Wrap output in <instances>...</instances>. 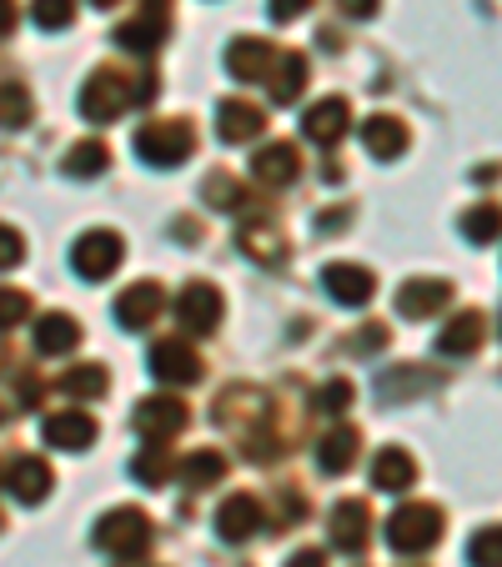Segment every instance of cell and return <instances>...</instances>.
I'll use <instances>...</instances> for the list:
<instances>
[{
	"instance_id": "cell-1",
	"label": "cell",
	"mask_w": 502,
	"mask_h": 567,
	"mask_svg": "<svg viewBox=\"0 0 502 567\" xmlns=\"http://www.w3.org/2000/svg\"><path fill=\"white\" fill-rule=\"evenodd\" d=\"M151 75H136V86H131V75H121V71H91V81L81 86V116L86 121H116L126 106H136V101H146L151 96Z\"/></svg>"
},
{
	"instance_id": "cell-2",
	"label": "cell",
	"mask_w": 502,
	"mask_h": 567,
	"mask_svg": "<svg viewBox=\"0 0 502 567\" xmlns=\"http://www.w3.org/2000/svg\"><path fill=\"white\" fill-rule=\"evenodd\" d=\"M442 527H448V523H442L438 507H428V503H407V507H397V513L387 517V543H392L397 553L417 557V553H428V547H438Z\"/></svg>"
},
{
	"instance_id": "cell-3",
	"label": "cell",
	"mask_w": 502,
	"mask_h": 567,
	"mask_svg": "<svg viewBox=\"0 0 502 567\" xmlns=\"http://www.w3.org/2000/svg\"><path fill=\"white\" fill-rule=\"evenodd\" d=\"M96 547L111 557H141L151 547V517L141 513V507H116V513H106L96 523Z\"/></svg>"
},
{
	"instance_id": "cell-4",
	"label": "cell",
	"mask_w": 502,
	"mask_h": 567,
	"mask_svg": "<svg viewBox=\"0 0 502 567\" xmlns=\"http://www.w3.org/2000/svg\"><path fill=\"white\" fill-rule=\"evenodd\" d=\"M196 146V131L186 121H151L136 131V156L151 166H182Z\"/></svg>"
},
{
	"instance_id": "cell-5",
	"label": "cell",
	"mask_w": 502,
	"mask_h": 567,
	"mask_svg": "<svg viewBox=\"0 0 502 567\" xmlns=\"http://www.w3.org/2000/svg\"><path fill=\"white\" fill-rule=\"evenodd\" d=\"M121 257H126V247H121L116 231H86L71 247V267L81 271L86 281H106L111 271L121 267Z\"/></svg>"
},
{
	"instance_id": "cell-6",
	"label": "cell",
	"mask_w": 502,
	"mask_h": 567,
	"mask_svg": "<svg viewBox=\"0 0 502 567\" xmlns=\"http://www.w3.org/2000/svg\"><path fill=\"white\" fill-rule=\"evenodd\" d=\"M151 377H161V382H172V386H192V382H202V357L182 337H161L151 347Z\"/></svg>"
},
{
	"instance_id": "cell-7",
	"label": "cell",
	"mask_w": 502,
	"mask_h": 567,
	"mask_svg": "<svg viewBox=\"0 0 502 567\" xmlns=\"http://www.w3.org/2000/svg\"><path fill=\"white\" fill-rule=\"evenodd\" d=\"M222 311H226V301L212 281H192V287L182 291V301H176V317L186 321V332H202V337L222 327Z\"/></svg>"
},
{
	"instance_id": "cell-8",
	"label": "cell",
	"mask_w": 502,
	"mask_h": 567,
	"mask_svg": "<svg viewBox=\"0 0 502 567\" xmlns=\"http://www.w3.org/2000/svg\"><path fill=\"white\" fill-rule=\"evenodd\" d=\"M262 131H267V111L252 106V101L232 96L216 106V136L226 141V146H242V141H257Z\"/></svg>"
},
{
	"instance_id": "cell-9",
	"label": "cell",
	"mask_w": 502,
	"mask_h": 567,
	"mask_svg": "<svg viewBox=\"0 0 502 567\" xmlns=\"http://www.w3.org/2000/svg\"><path fill=\"white\" fill-rule=\"evenodd\" d=\"M226 71H232L236 81H272V71H277V51H272L262 35H242V41L226 45Z\"/></svg>"
},
{
	"instance_id": "cell-10",
	"label": "cell",
	"mask_w": 502,
	"mask_h": 567,
	"mask_svg": "<svg viewBox=\"0 0 502 567\" xmlns=\"http://www.w3.org/2000/svg\"><path fill=\"white\" fill-rule=\"evenodd\" d=\"M131 422H136V432L146 442H172L176 432L186 427V408L176 402V396H151V402H141L136 408V417Z\"/></svg>"
},
{
	"instance_id": "cell-11",
	"label": "cell",
	"mask_w": 502,
	"mask_h": 567,
	"mask_svg": "<svg viewBox=\"0 0 502 567\" xmlns=\"http://www.w3.org/2000/svg\"><path fill=\"white\" fill-rule=\"evenodd\" d=\"M448 301H452V287L448 281H432V277H417V281H402V287H397V311H402L407 321L438 317Z\"/></svg>"
},
{
	"instance_id": "cell-12",
	"label": "cell",
	"mask_w": 502,
	"mask_h": 567,
	"mask_svg": "<svg viewBox=\"0 0 502 567\" xmlns=\"http://www.w3.org/2000/svg\"><path fill=\"white\" fill-rule=\"evenodd\" d=\"M347 121H352V106H347L342 96H327V101H317V106H307L301 136L317 141V146H331V141L347 136Z\"/></svg>"
},
{
	"instance_id": "cell-13",
	"label": "cell",
	"mask_w": 502,
	"mask_h": 567,
	"mask_svg": "<svg viewBox=\"0 0 502 567\" xmlns=\"http://www.w3.org/2000/svg\"><path fill=\"white\" fill-rule=\"evenodd\" d=\"M161 307H166V297H161L156 281H136V287H126L116 297V321L126 332H141V327H151L161 317Z\"/></svg>"
},
{
	"instance_id": "cell-14",
	"label": "cell",
	"mask_w": 502,
	"mask_h": 567,
	"mask_svg": "<svg viewBox=\"0 0 502 567\" xmlns=\"http://www.w3.org/2000/svg\"><path fill=\"white\" fill-rule=\"evenodd\" d=\"M252 176H257L262 186H291L301 176V151L291 146V141H272V146L257 151V161H252Z\"/></svg>"
},
{
	"instance_id": "cell-15",
	"label": "cell",
	"mask_w": 502,
	"mask_h": 567,
	"mask_svg": "<svg viewBox=\"0 0 502 567\" xmlns=\"http://www.w3.org/2000/svg\"><path fill=\"white\" fill-rule=\"evenodd\" d=\"M166 21H172V16H166V0H146V11L116 31V45H126V51H136V55L156 51L161 35H166Z\"/></svg>"
},
{
	"instance_id": "cell-16",
	"label": "cell",
	"mask_w": 502,
	"mask_h": 567,
	"mask_svg": "<svg viewBox=\"0 0 502 567\" xmlns=\"http://www.w3.org/2000/svg\"><path fill=\"white\" fill-rule=\"evenodd\" d=\"M321 287H327L331 301H342V307H362V301H372V271L352 267V261H331L321 271Z\"/></svg>"
},
{
	"instance_id": "cell-17",
	"label": "cell",
	"mask_w": 502,
	"mask_h": 567,
	"mask_svg": "<svg viewBox=\"0 0 502 567\" xmlns=\"http://www.w3.org/2000/svg\"><path fill=\"white\" fill-rule=\"evenodd\" d=\"M257 527H262V503L252 493L226 497L222 513H216V537H222V543H246Z\"/></svg>"
},
{
	"instance_id": "cell-18",
	"label": "cell",
	"mask_w": 502,
	"mask_h": 567,
	"mask_svg": "<svg viewBox=\"0 0 502 567\" xmlns=\"http://www.w3.org/2000/svg\"><path fill=\"white\" fill-rule=\"evenodd\" d=\"M327 537H331V547H337V553H362V547H367V507L362 503H337V507H331Z\"/></svg>"
},
{
	"instance_id": "cell-19",
	"label": "cell",
	"mask_w": 502,
	"mask_h": 567,
	"mask_svg": "<svg viewBox=\"0 0 502 567\" xmlns=\"http://www.w3.org/2000/svg\"><path fill=\"white\" fill-rule=\"evenodd\" d=\"M6 487H11L16 503L35 507V503H45V497H51V467H45L41 457H21L11 467V477H6Z\"/></svg>"
},
{
	"instance_id": "cell-20",
	"label": "cell",
	"mask_w": 502,
	"mask_h": 567,
	"mask_svg": "<svg viewBox=\"0 0 502 567\" xmlns=\"http://www.w3.org/2000/svg\"><path fill=\"white\" fill-rule=\"evenodd\" d=\"M45 442L61 452H81L96 442V422L86 412H55V417H45Z\"/></svg>"
},
{
	"instance_id": "cell-21",
	"label": "cell",
	"mask_w": 502,
	"mask_h": 567,
	"mask_svg": "<svg viewBox=\"0 0 502 567\" xmlns=\"http://www.w3.org/2000/svg\"><path fill=\"white\" fill-rule=\"evenodd\" d=\"M362 146L372 161H392L407 151V126L397 116H367L362 121Z\"/></svg>"
},
{
	"instance_id": "cell-22",
	"label": "cell",
	"mask_w": 502,
	"mask_h": 567,
	"mask_svg": "<svg viewBox=\"0 0 502 567\" xmlns=\"http://www.w3.org/2000/svg\"><path fill=\"white\" fill-rule=\"evenodd\" d=\"M412 482H417V462L407 457L402 447L377 452V462H372V487L377 493H407Z\"/></svg>"
},
{
	"instance_id": "cell-23",
	"label": "cell",
	"mask_w": 502,
	"mask_h": 567,
	"mask_svg": "<svg viewBox=\"0 0 502 567\" xmlns=\"http://www.w3.org/2000/svg\"><path fill=\"white\" fill-rule=\"evenodd\" d=\"M482 347V311H458V317L442 327L438 352L442 357H472Z\"/></svg>"
},
{
	"instance_id": "cell-24",
	"label": "cell",
	"mask_w": 502,
	"mask_h": 567,
	"mask_svg": "<svg viewBox=\"0 0 502 567\" xmlns=\"http://www.w3.org/2000/svg\"><path fill=\"white\" fill-rule=\"evenodd\" d=\"M75 342H81V321H71L65 311H51V317L35 321V352H45V357H65Z\"/></svg>"
},
{
	"instance_id": "cell-25",
	"label": "cell",
	"mask_w": 502,
	"mask_h": 567,
	"mask_svg": "<svg viewBox=\"0 0 502 567\" xmlns=\"http://www.w3.org/2000/svg\"><path fill=\"white\" fill-rule=\"evenodd\" d=\"M272 101L277 106H291V101L301 96V86H307V55L301 51H281L277 55V71H272Z\"/></svg>"
},
{
	"instance_id": "cell-26",
	"label": "cell",
	"mask_w": 502,
	"mask_h": 567,
	"mask_svg": "<svg viewBox=\"0 0 502 567\" xmlns=\"http://www.w3.org/2000/svg\"><path fill=\"white\" fill-rule=\"evenodd\" d=\"M216 417H222V427L242 432V427H252L257 417H267V402H262V392H252V386H232V392L222 396Z\"/></svg>"
},
{
	"instance_id": "cell-27",
	"label": "cell",
	"mask_w": 502,
	"mask_h": 567,
	"mask_svg": "<svg viewBox=\"0 0 502 567\" xmlns=\"http://www.w3.org/2000/svg\"><path fill=\"white\" fill-rule=\"evenodd\" d=\"M357 452H362V437H357L352 427H337V432H327V437L317 442V467L337 477V472H347L357 462Z\"/></svg>"
},
{
	"instance_id": "cell-28",
	"label": "cell",
	"mask_w": 502,
	"mask_h": 567,
	"mask_svg": "<svg viewBox=\"0 0 502 567\" xmlns=\"http://www.w3.org/2000/svg\"><path fill=\"white\" fill-rule=\"evenodd\" d=\"M222 477H226V457L216 447H202V452H192V457H182V482L192 493H206V487H216Z\"/></svg>"
},
{
	"instance_id": "cell-29",
	"label": "cell",
	"mask_w": 502,
	"mask_h": 567,
	"mask_svg": "<svg viewBox=\"0 0 502 567\" xmlns=\"http://www.w3.org/2000/svg\"><path fill=\"white\" fill-rule=\"evenodd\" d=\"M35 116V101L21 81H0V126L6 131H25Z\"/></svg>"
},
{
	"instance_id": "cell-30",
	"label": "cell",
	"mask_w": 502,
	"mask_h": 567,
	"mask_svg": "<svg viewBox=\"0 0 502 567\" xmlns=\"http://www.w3.org/2000/svg\"><path fill=\"white\" fill-rule=\"evenodd\" d=\"M236 247H242L252 261H267V267L272 261H281V236L272 231L267 221H246L242 231H236Z\"/></svg>"
},
{
	"instance_id": "cell-31",
	"label": "cell",
	"mask_w": 502,
	"mask_h": 567,
	"mask_svg": "<svg viewBox=\"0 0 502 567\" xmlns=\"http://www.w3.org/2000/svg\"><path fill=\"white\" fill-rule=\"evenodd\" d=\"M106 166H111L106 141H81V146L65 151V176H81V182H91V176H101Z\"/></svg>"
},
{
	"instance_id": "cell-32",
	"label": "cell",
	"mask_w": 502,
	"mask_h": 567,
	"mask_svg": "<svg viewBox=\"0 0 502 567\" xmlns=\"http://www.w3.org/2000/svg\"><path fill=\"white\" fill-rule=\"evenodd\" d=\"M172 452H166V442H146V452H141L136 462H131V477L141 482V487H161V482L172 477Z\"/></svg>"
},
{
	"instance_id": "cell-33",
	"label": "cell",
	"mask_w": 502,
	"mask_h": 567,
	"mask_svg": "<svg viewBox=\"0 0 502 567\" xmlns=\"http://www.w3.org/2000/svg\"><path fill=\"white\" fill-rule=\"evenodd\" d=\"M462 236H468V241H478V247L498 241V236H502V206L482 202V206H472V212H462Z\"/></svg>"
},
{
	"instance_id": "cell-34",
	"label": "cell",
	"mask_w": 502,
	"mask_h": 567,
	"mask_svg": "<svg viewBox=\"0 0 502 567\" xmlns=\"http://www.w3.org/2000/svg\"><path fill=\"white\" fill-rule=\"evenodd\" d=\"M111 386V377H106V367H96V362H86V367H71V372L61 377V392H71V396H81V402H96L101 392Z\"/></svg>"
},
{
	"instance_id": "cell-35",
	"label": "cell",
	"mask_w": 502,
	"mask_h": 567,
	"mask_svg": "<svg viewBox=\"0 0 502 567\" xmlns=\"http://www.w3.org/2000/svg\"><path fill=\"white\" fill-rule=\"evenodd\" d=\"M438 382L432 372H387L382 382H377V392L387 396V402H397V396H412V392H428V386Z\"/></svg>"
},
{
	"instance_id": "cell-36",
	"label": "cell",
	"mask_w": 502,
	"mask_h": 567,
	"mask_svg": "<svg viewBox=\"0 0 502 567\" xmlns=\"http://www.w3.org/2000/svg\"><path fill=\"white\" fill-rule=\"evenodd\" d=\"M31 16L41 31H65L75 21V0H31Z\"/></svg>"
},
{
	"instance_id": "cell-37",
	"label": "cell",
	"mask_w": 502,
	"mask_h": 567,
	"mask_svg": "<svg viewBox=\"0 0 502 567\" xmlns=\"http://www.w3.org/2000/svg\"><path fill=\"white\" fill-rule=\"evenodd\" d=\"M206 202H212L216 212H242L252 196H246L242 182H232V176H212V182H206Z\"/></svg>"
},
{
	"instance_id": "cell-38",
	"label": "cell",
	"mask_w": 502,
	"mask_h": 567,
	"mask_svg": "<svg viewBox=\"0 0 502 567\" xmlns=\"http://www.w3.org/2000/svg\"><path fill=\"white\" fill-rule=\"evenodd\" d=\"M468 557L472 567H502V527H482L468 543Z\"/></svg>"
},
{
	"instance_id": "cell-39",
	"label": "cell",
	"mask_w": 502,
	"mask_h": 567,
	"mask_svg": "<svg viewBox=\"0 0 502 567\" xmlns=\"http://www.w3.org/2000/svg\"><path fill=\"white\" fill-rule=\"evenodd\" d=\"M21 321H31V297L16 287H0V332H11Z\"/></svg>"
},
{
	"instance_id": "cell-40",
	"label": "cell",
	"mask_w": 502,
	"mask_h": 567,
	"mask_svg": "<svg viewBox=\"0 0 502 567\" xmlns=\"http://www.w3.org/2000/svg\"><path fill=\"white\" fill-rule=\"evenodd\" d=\"M352 396H357V386L347 382V377H331V382L317 392V408L321 412H347L352 408Z\"/></svg>"
},
{
	"instance_id": "cell-41",
	"label": "cell",
	"mask_w": 502,
	"mask_h": 567,
	"mask_svg": "<svg viewBox=\"0 0 502 567\" xmlns=\"http://www.w3.org/2000/svg\"><path fill=\"white\" fill-rule=\"evenodd\" d=\"M21 257H25V241H21V231H16V226H6V221H0V271L21 267Z\"/></svg>"
},
{
	"instance_id": "cell-42",
	"label": "cell",
	"mask_w": 502,
	"mask_h": 567,
	"mask_svg": "<svg viewBox=\"0 0 502 567\" xmlns=\"http://www.w3.org/2000/svg\"><path fill=\"white\" fill-rule=\"evenodd\" d=\"M307 6H311V0H272L267 11H272V21H281V25H287V21H297V16L307 11Z\"/></svg>"
},
{
	"instance_id": "cell-43",
	"label": "cell",
	"mask_w": 502,
	"mask_h": 567,
	"mask_svg": "<svg viewBox=\"0 0 502 567\" xmlns=\"http://www.w3.org/2000/svg\"><path fill=\"white\" fill-rule=\"evenodd\" d=\"M387 347V327H367L362 337H357V352H382Z\"/></svg>"
},
{
	"instance_id": "cell-44",
	"label": "cell",
	"mask_w": 502,
	"mask_h": 567,
	"mask_svg": "<svg viewBox=\"0 0 502 567\" xmlns=\"http://www.w3.org/2000/svg\"><path fill=\"white\" fill-rule=\"evenodd\" d=\"M347 16H357V21H367V16H377V0H337Z\"/></svg>"
},
{
	"instance_id": "cell-45",
	"label": "cell",
	"mask_w": 502,
	"mask_h": 567,
	"mask_svg": "<svg viewBox=\"0 0 502 567\" xmlns=\"http://www.w3.org/2000/svg\"><path fill=\"white\" fill-rule=\"evenodd\" d=\"M287 567H327V557H321V547H301Z\"/></svg>"
},
{
	"instance_id": "cell-46",
	"label": "cell",
	"mask_w": 502,
	"mask_h": 567,
	"mask_svg": "<svg viewBox=\"0 0 502 567\" xmlns=\"http://www.w3.org/2000/svg\"><path fill=\"white\" fill-rule=\"evenodd\" d=\"M21 396H25V408H41L45 382H35V377H25V382H21Z\"/></svg>"
},
{
	"instance_id": "cell-47",
	"label": "cell",
	"mask_w": 502,
	"mask_h": 567,
	"mask_svg": "<svg viewBox=\"0 0 502 567\" xmlns=\"http://www.w3.org/2000/svg\"><path fill=\"white\" fill-rule=\"evenodd\" d=\"M347 221V212H331V216H317V226H321V231H337V226H342Z\"/></svg>"
},
{
	"instance_id": "cell-48",
	"label": "cell",
	"mask_w": 502,
	"mask_h": 567,
	"mask_svg": "<svg viewBox=\"0 0 502 567\" xmlns=\"http://www.w3.org/2000/svg\"><path fill=\"white\" fill-rule=\"evenodd\" d=\"M16 25V11H11V0H0V31H11Z\"/></svg>"
},
{
	"instance_id": "cell-49",
	"label": "cell",
	"mask_w": 502,
	"mask_h": 567,
	"mask_svg": "<svg viewBox=\"0 0 502 567\" xmlns=\"http://www.w3.org/2000/svg\"><path fill=\"white\" fill-rule=\"evenodd\" d=\"M91 6H96V11H111V6H116V0H91Z\"/></svg>"
},
{
	"instance_id": "cell-50",
	"label": "cell",
	"mask_w": 502,
	"mask_h": 567,
	"mask_svg": "<svg viewBox=\"0 0 502 567\" xmlns=\"http://www.w3.org/2000/svg\"><path fill=\"white\" fill-rule=\"evenodd\" d=\"M0 427H6V408H0Z\"/></svg>"
}]
</instances>
